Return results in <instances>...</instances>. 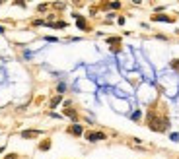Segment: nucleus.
<instances>
[{"instance_id": "nucleus-1", "label": "nucleus", "mask_w": 179, "mask_h": 159, "mask_svg": "<svg viewBox=\"0 0 179 159\" xmlns=\"http://www.w3.org/2000/svg\"><path fill=\"white\" fill-rule=\"evenodd\" d=\"M146 120H148V128H150V130H154V132H164V130H167V126H170L167 118H164V120H162V118L158 117L154 111H148Z\"/></svg>"}, {"instance_id": "nucleus-2", "label": "nucleus", "mask_w": 179, "mask_h": 159, "mask_svg": "<svg viewBox=\"0 0 179 159\" xmlns=\"http://www.w3.org/2000/svg\"><path fill=\"white\" fill-rule=\"evenodd\" d=\"M86 138H88V142H101V140H105L107 136H105L103 132H90Z\"/></svg>"}, {"instance_id": "nucleus-3", "label": "nucleus", "mask_w": 179, "mask_h": 159, "mask_svg": "<svg viewBox=\"0 0 179 159\" xmlns=\"http://www.w3.org/2000/svg\"><path fill=\"white\" fill-rule=\"evenodd\" d=\"M41 134H43L41 130H24L19 136H22L24 140H31V138H37V136H41Z\"/></svg>"}, {"instance_id": "nucleus-4", "label": "nucleus", "mask_w": 179, "mask_h": 159, "mask_svg": "<svg viewBox=\"0 0 179 159\" xmlns=\"http://www.w3.org/2000/svg\"><path fill=\"white\" fill-rule=\"evenodd\" d=\"M68 134H72V136H82V134H84V128H82L80 124H72V126H68Z\"/></svg>"}, {"instance_id": "nucleus-5", "label": "nucleus", "mask_w": 179, "mask_h": 159, "mask_svg": "<svg viewBox=\"0 0 179 159\" xmlns=\"http://www.w3.org/2000/svg\"><path fill=\"white\" fill-rule=\"evenodd\" d=\"M74 18H76V24H78V27H80L82 31H88V24H86V19L82 18L80 14H74Z\"/></svg>"}, {"instance_id": "nucleus-6", "label": "nucleus", "mask_w": 179, "mask_h": 159, "mask_svg": "<svg viewBox=\"0 0 179 159\" xmlns=\"http://www.w3.org/2000/svg\"><path fill=\"white\" fill-rule=\"evenodd\" d=\"M64 115L66 117H70L72 120H74V124H78V115H76V111L72 107H64Z\"/></svg>"}, {"instance_id": "nucleus-7", "label": "nucleus", "mask_w": 179, "mask_h": 159, "mask_svg": "<svg viewBox=\"0 0 179 159\" xmlns=\"http://www.w3.org/2000/svg\"><path fill=\"white\" fill-rule=\"evenodd\" d=\"M49 148H51V140H49V138H45V140L39 144V150H41V151H47Z\"/></svg>"}, {"instance_id": "nucleus-8", "label": "nucleus", "mask_w": 179, "mask_h": 159, "mask_svg": "<svg viewBox=\"0 0 179 159\" xmlns=\"http://www.w3.org/2000/svg\"><path fill=\"white\" fill-rule=\"evenodd\" d=\"M107 43H109V45H113L111 49H119V47H115V45H119V43H121V37H109Z\"/></svg>"}, {"instance_id": "nucleus-9", "label": "nucleus", "mask_w": 179, "mask_h": 159, "mask_svg": "<svg viewBox=\"0 0 179 159\" xmlns=\"http://www.w3.org/2000/svg\"><path fill=\"white\" fill-rule=\"evenodd\" d=\"M61 101H62V97H61V95H57V97H53V99H51V109H55L58 103H61Z\"/></svg>"}, {"instance_id": "nucleus-10", "label": "nucleus", "mask_w": 179, "mask_h": 159, "mask_svg": "<svg viewBox=\"0 0 179 159\" xmlns=\"http://www.w3.org/2000/svg\"><path fill=\"white\" fill-rule=\"evenodd\" d=\"M152 19H154V21H170V18H167V16H152Z\"/></svg>"}, {"instance_id": "nucleus-11", "label": "nucleus", "mask_w": 179, "mask_h": 159, "mask_svg": "<svg viewBox=\"0 0 179 159\" xmlns=\"http://www.w3.org/2000/svg\"><path fill=\"white\" fill-rule=\"evenodd\" d=\"M107 8H111V10H119V8H121V4H119V2H111V4H107Z\"/></svg>"}, {"instance_id": "nucleus-12", "label": "nucleus", "mask_w": 179, "mask_h": 159, "mask_svg": "<svg viewBox=\"0 0 179 159\" xmlns=\"http://www.w3.org/2000/svg\"><path fill=\"white\" fill-rule=\"evenodd\" d=\"M53 27H66V21H57V24H49Z\"/></svg>"}, {"instance_id": "nucleus-13", "label": "nucleus", "mask_w": 179, "mask_h": 159, "mask_svg": "<svg viewBox=\"0 0 179 159\" xmlns=\"http://www.w3.org/2000/svg\"><path fill=\"white\" fill-rule=\"evenodd\" d=\"M57 89H58V95H62V93L66 91V85H64V84H58V87H57Z\"/></svg>"}, {"instance_id": "nucleus-14", "label": "nucleus", "mask_w": 179, "mask_h": 159, "mask_svg": "<svg viewBox=\"0 0 179 159\" xmlns=\"http://www.w3.org/2000/svg\"><path fill=\"white\" fill-rule=\"evenodd\" d=\"M47 8H49V4H39V6H37V10H39V12H45Z\"/></svg>"}, {"instance_id": "nucleus-15", "label": "nucleus", "mask_w": 179, "mask_h": 159, "mask_svg": "<svg viewBox=\"0 0 179 159\" xmlns=\"http://www.w3.org/2000/svg\"><path fill=\"white\" fill-rule=\"evenodd\" d=\"M33 25H45V21H43V19H35V21H33Z\"/></svg>"}, {"instance_id": "nucleus-16", "label": "nucleus", "mask_w": 179, "mask_h": 159, "mask_svg": "<svg viewBox=\"0 0 179 159\" xmlns=\"http://www.w3.org/2000/svg\"><path fill=\"white\" fill-rule=\"evenodd\" d=\"M6 159H19L16 153H10V155H6Z\"/></svg>"}, {"instance_id": "nucleus-17", "label": "nucleus", "mask_w": 179, "mask_h": 159, "mask_svg": "<svg viewBox=\"0 0 179 159\" xmlns=\"http://www.w3.org/2000/svg\"><path fill=\"white\" fill-rule=\"evenodd\" d=\"M171 68H179V60H171Z\"/></svg>"}, {"instance_id": "nucleus-18", "label": "nucleus", "mask_w": 179, "mask_h": 159, "mask_svg": "<svg viewBox=\"0 0 179 159\" xmlns=\"http://www.w3.org/2000/svg\"><path fill=\"white\" fill-rule=\"evenodd\" d=\"M0 33H4V27H2V25H0Z\"/></svg>"}, {"instance_id": "nucleus-19", "label": "nucleus", "mask_w": 179, "mask_h": 159, "mask_svg": "<svg viewBox=\"0 0 179 159\" xmlns=\"http://www.w3.org/2000/svg\"><path fill=\"white\" fill-rule=\"evenodd\" d=\"M2 151H4V148H0V153H2Z\"/></svg>"}]
</instances>
